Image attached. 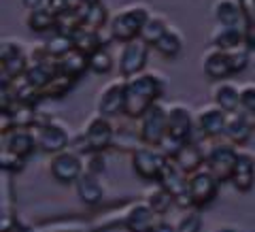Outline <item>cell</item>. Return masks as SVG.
<instances>
[{"mask_svg": "<svg viewBox=\"0 0 255 232\" xmlns=\"http://www.w3.org/2000/svg\"><path fill=\"white\" fill-rule=\"evenodd\" d=\"M166 90L164 77L155 70H140V73L126 77V109L124 115L136 119L145 111L162 98Z\"/></svg>", "mask_w": 255, "mask_h": 232, "instance_id": "6da1fadb", "label": "cell"}, {"mask_svg": "<svg viewBox=\"0 0 255 232\" xmlns=\"http://www.w3.org/2000/svg\"><path fill=\"white\" fill-rule=\"evenodd\" d=\"M149 15H151V11L147 4H142V2L126 4L124 9H119L117 13L111 15L109 30L115 41L128 43V41H132V38L140 36V30L145 26V21L149 19Z\"/></svg>", "mask_w": 255, "mask_h": 232, "instance_id": "7a4b0ae2", "label": "cell"}, {"mask_svg": "<svg viewBox=\"0 0 255 232\" xmlns=\"http://www.w3.org/2000/svg\"><path fill=\"white\" fill-rule=\"evenodd\" d=\"M32 130L36 134V143L38 149L45 154H60V151L70 147V132L60 119H51V117H43L38 113L36 124L32 126Z\"/></svg>", "mask_w": 255, "mask_h": 232, "instance_id": "3957f363", "label": "cell"}, {"mask_svg": "<svg viewBox=\"0 0 255 232\" xmlns=\"http://www.w3.org/2000/svg\"><path fill=\"white\" fill-rule=\"evenodd\" d=\"M138 119H140L138 134L142 145H159L162 139L166 137V132H168V107H164L157 100Z\"/></svg>", "mask_w": 255, "mask_h": 232, "instance_id": "277c9868", "label": "cell"}, {"mask_svg": "<svg viewBox=\"0 0 255 232\" xmlns=\"http://www.w3.org/2000/svg\"><path fill=\"white\" fill-rule=\"evenodd\" d=\"M168 160L157 145H140L132 151V169L140 179H159Z\"/></svg>", "mask_w": 255, "mask_h": 232, "instance_id": "5b68a950", "label": "cell"}, {"mask_svg": "<svg viewBox=\"0 0 255 232\" xmlns=\"http://www.w3.org/2000/svg\"><path fill=\"white\" fill-rule=\"evenodd\" d=\"M83 171H85L83 156H79L77 151H73L70 147L60 151V154H53L51 162H49L51 177L58 181V183H64V186H68V183H75L79 177H81Z\"/></svg>", "mask_w": 255, "mask_h": 232, "instance_id": "8992f818", "label": "cell"}, {"mask_svg": "<svg viewBox=\"0 0 255 232\" xmlns=\"http://www.w3.org/2000/svg\"><path fill=\"white\" fill-rule=\"evenodd\" d=\"M126 109V77L109 81L96 96V113L115 117Z\"/></svg>", "mask_w": 255, "mask_h": 232, "instance_id": "52a82bcc", "label": "cell"}, {"mask_svg": "<svg viewBox=\"0 0 255 232\" xmlns=\"http://www.w3.org/2000/svg\"><path fill=\"white\" fill-rule=\"evenodd\" d=\"M236 158H238V149L234 147V143H217L206 154V169L219 181H228L232 179Z\"/></svg>", "mask_w": 255, "mask_h": 232, "instance_id": "ba28073f", "label": "cell"}, {"mask_svg": "<svg viewBox=\"0 0 255 232\" xmlns=\"http://www.w3.org/2000/svg\"><path fill=\"white\" fill-rule=\"evenodd\" d=\"M149 47L151 45L147 41H142L140 36L122 45V53H119V73H122V77H132L140 73V70H145Z\"/></svg>", "mask_w": 255, "mask_h": 232, "instance_id": "9c48e42d", "label": "cell"}, {"mask_svg": "<svg viewBox=\"0 0 255 232\" xmlns=\"http://www.w3.org/2000/svg\"><path fill=\"white\" fill-rule=\"evenodd\" d=\"M226 122H228V111H223L215 102L200 107L196 113V128L206 139L221 137L223 130H226Z\"/></svg>", "mask_w": 255, "mask_h": 232, "instance_id": "30bf717a", "label": "cell"}, {"mask_svg": "<svg viewBox=\"0 0 255 232\" xmlns=\"http://www.w3.org/2000/svg\"><path fill=\"white\" fill-rule=\"evenodd\" d=\"M196 128V115L191 113V109L183 102H174L168 107V132L174 137L183 139L185 143L194 141Z\"/></svg>", "mask_w": 255, "mask_h": 232, "instance_id": "8fae6325", "label": "cell"}, {"mask_svg": "<svg viewBox=\"0 0 255 232\" xmlns=\"http://www.w3.org/2000/svg\"><path fill=\"white\" fill-rule=\"evenodd\" d=\"M109 119L111 117L96 113V115H92L90 119H87L85 126H83V132H85V137L90 139L94 151H105L109 147H113L115 128L111 126Z\"/></svg>", "mask_w": 255, "mask_h": 232, "instance_id": "7c38bea8", "label": "cell"}, {"mask_svg": "<svg viewBox=\"0 0 255 232\" xmlns=\"http://www.w3.org/2000/svg\"><path fill=\"white\" fill-rule=\"evenodd\" d=\"M217 188H219V179L209 169H200L189 175V192L194 196L196 207L209 205L217 196Z\"/></svg>", "mask_w": 255, "mask_h": 232, "instance_id": "4fadbf2b", "label": "cell"}, {"mask_svg": "<svg viewBox=\"0 0 255 232\" xmlns=\"http://www.w3.org/2000/svg\"><path fill=\"white\" fill-rule=\"evenodd\" d=\"M2 147L13 151L21 158H28L32 151L38 149V143H36V134L32 128H11V130L2 132Z\"/></svg>", "mask_w": 255, "mask_h": 232, "instance_id": "5bb4252c", "label": "cell"}, {"mask_svg": "<svg viewBox=\"0 0 255 232\" xmlns=\"http://www.w3.org/2000/svg\"><path fill=\"white\" fill-rule=\"evenodd\" d=\"M251 113L238 109L228 113V122H226V130H223V137H226L230 143L234 145H241V143H247L253 134V122H251Z\"/></svg>", "mask_w": 255, "mask_h": 232, "instance_id": "9a60e30c", "label": "cell"}, {"mask_svg": "<svg viewBox=\"0 0 255 232\" xmlns=\"http://www.w3.org/2000/svg\"><path fill=\"white\" fill-rule=\"evenodd\" d=\"M202 68L215 81H221V79H228L230 75H234L228 49H219V47H211L202 55Z\"/></svg>", "mask_w": 255, "mask_h": 232, "instance_id": "2e32d148", "label": "cell"}, {"mask_svg": "<svg viewBox=\"0 0 255 232\" xmlns=\"http://www.w3.org/2000/svg\"><path fill=\"white\" fill-rule=\"evenodd\" d=\"M58 73H60L58 58L49 55V58H43V60H30L23 77H26V81L30 85H34V87H38V90H43V87L49 83Z\"/></svg>", "mask_w": 255, "mask_h": 232, "instance_id": "e0dca14e", "label": "cell"}, {"mask_svg": "<svg viewBox=\"0 0 255 232\" xmlns=\"http://www.w3.org/2000/svg\"><path fill=\"white\" fill-rule=\"evenodd\" d=\"M232 183L238 192H249L255 183V158L249 151H238L234 173H232Z\"/></svg>", "mask_w": 255, "mask_h": 232, "instance_id": "ac0fdd59", "label": "cell"}, {"mask_svg": "<svg viewBox=\"0 0 255 232\" xmlns=\"http://www.w3.org/2000/svg\"><path fill=\"white\" fill-rule=\"evenodd\" d=\"M153 215H155V211L151 209L147 201H142V203H136L134 207H130V211H128L124 218V224L130 232H151L155 226Z\"/></svg>", "mask_w": 255, "mask_h": 232, "instance_id": "d6986e66", "label": "cell"}, {"mask_svg": "<svg viewBox=\"0 0 255 232\" xmlns=\"http://www.w3.org/2000/svg\"><path fill=\"white\" fill-rule=\"evenodd\" d=\"M211 11H213V17L217 23H223V26H243L245 28L241 0H215Z\"/></svg>", "mask_w": 255, "mask_h": 232, "instance_id": "ffe728a7", "label": "cell"}, {"mask_svg": "<svg viewBox=\"0 0 255 232\" xmlns=\"http://www.w3.org/2000/svg\"><path fill=\"white\" fill-rule=\"evenodd\" d=\"M75 186H77L79 198H81L85 205H98L102 201V196H105V188H102L98 175L87 171V169L81 173V177L75 181Z\"/></svg>", "mask_w": 255, "mask_h": 232, "instance_id": "44dd1931", "label": "cell"}, {"mask_svg": "<svg viewBox=\"0 0 255 232\" xmlns=\"http://www.w3.org/2000/svg\"><path fill=\"white\" fill-rule=\"evenodd\" d=\"M213 102L219 105L223 111L232 113V111L241 109V87L236 83L221 79V81L213 87Z\"/></svg>", "mask_w": 255, "mask_h": 232, "instance_id": "7402d4cb", "label": "cell"}, {"mask_svg": "<svg viewBox=\"0 0 255 232\" xmlns=\"http://www.w3.org/2000/svg\"><path fill=\"white\" fill-rule=\"evenodd\" d=\"M211 43L213 47H219V49H234V47L245 43V28L217 23L211 32Z\"/></svg>", "mask_w": 255, "mask_h": 232, "instance_id": "603a6c76", "label": "cell"}, {"mask_svg": "<svg viewBox=\"0 0 255 232\" xmlns=\"http://www.w3.org/2000/svg\"><path fill=\"white\" fill-rule=\"evenodd\" d=\"M159 186L168 190L172 196H177V194H181L183 190H187L189 177H187L185 171H181V166L174 162V160H168L166 166H164V171H162V175H159Z\"/></svg>", "mask_w": 255, "mask_h": 232, "instance_id": "cb8c5ba5", "label": "cell"}, {"mask_svg": "<svg viewBox=\"0 0 255 232\" xmlns=\"http://www.w3.org/2000/svg\"><path fill=\"white\" fill-rule=\"evenodd\" d=\"M204 160H206V151L202 149V145L198 141H189V143H185V147L179 151V156L174 158V162L181 166V171L191 175V173L202 169Z\"/></svg>", "mask_w": 255, "mask_h": 232, "instance_id": "d4e9b609", "label": "cell"}, {"mask_svg": "<svg viewBox=\"0 0 255 232\" xmlns=\"http://www.w3.org/2000/svg\"><path fill=\"white\" fill-rule=\"evenodd\" d=\"M58 68L60 73L73 77V79H79L85 70H90V60H87V53L79 51V49H70L62 55V58H58Z\"/></svg>", "mask_w": 255, "mask_h": 232, "instance_id": "484cf974", "label": "cell"}, {"mask_svg": "<svg viewBox=\"0 0 255 232\" xmlns=\"http://www.w3.org/2000/svg\"><path fill=\"white\" fill-rule=\"evenodd\" d=\"M153 49L159 53V55H164V58H177V55L183 51V36H181V32L174 28V26H168V30L164 32L162 36L157 38V43L153 45Z\"/></svg>", "mask_w": 255, "mask_h": 232, "instance_id": "4316f807", "label": "cell"}, {"mask_svg": "<svg viewBox=\"0 0 255 232\" xmlns=\"http://www.w3.org/2000/svg\"><path fill=\"white\" fill-rule=\"evenodd\" d=\"M55 15L49 6L43 4V6H38V9H32L28 11V28L32 32H49V30H55Z\"/></svg>", "mask_w": 255, "mask_h": 232, "instance_id": "83f0119b", "label": "cell"}, {"mask_svg": "<svg viewBox=\"0 0 255 232\" xmlns=\"http://www.w3.org/2000/svg\"><path fill=\"white\" fill-rule=\"evenodd\" d=\"M73 45L75 49L83 51L90 55L92 51H96L98 47H102V36H100V30H94V28H87V26H81L73 36ZM107 47V45H105Z\"/></svg>", "mask_w": 255, "mask_h": 232, "instance_id": "f1b7e54d", "label": "cell"}, {"mask_svg": "<svg viewBox=\"0 0 255 232\" xmlns=\"http://www.w3.org/2000/svg\"><path fill=\"white\" fill-rule=\"evenodd\" d=\"M168 19L164 17V15H157V13H151L149 15V19L145 21V26H142L140 30V38L142 41H147L149 45H155L157 43V38L164 34L166 30H168Z\"/></svg>", "mask_w": 255, "mask_h": 232, "instance_id": "f546056e", "label": "cell"}, {"mask_svg": "<svg viewBox=\"0 0 255 232\" xmlns=\"http://www.w3.org/2000/svg\"><path fill=\"white\" fill-rule=\"evenodd\" d=\"M75 81H77V79L64 75V73H58V75H55L51 81L41 90L43 98H62L64 94H68L70 90H73V83H75Z\"/></svg>", "mask_w": 255, "mask_h": 232, "instance_id": "4dcf8cb0", "label": "cell"}, {"mask_svg": "<svg viewBox=\"0 0 255 232\" xmlns=\"http://www.w3.org/2000/svg\"><path fill=\"white\" fill-rule=\"evenodd\" d=\"M145 201L149 203V207H151V209H153L155 213L164 215L166 211L170 209V205H174V196H172L166 188L159 186L157 190H149V192H147Z\"/></svg>", "mask_w": 255, "mask_h": 232, "instance_id": "1f68e13d", "label": "cell"}, {"mask_svg": "<svg viewBox=\"0 0 255 232\" xmlns=\"http://www.w3.org/2000/svg\"><path fill=\"white\" fill-rule=\"evenodd\" d=\"M87 60H90V70L96 75H107L109 70L113 68V55H111V51L105 45L98 47L96 51H92L87 55Z\"/></svg>", "mask_w": 255, "mask_h": 232, "instance_id": "d6a6232c", "label": "cell"}, {"mask_svg": "<svg viewBox=\"0 0 255 232\" xmlns=\"http://www.w3.org/2000/svg\"><path fill=\"white\" fill-rule=\"evenodd\" d=\"M245 17V43L249 49H255V0H241Z\"/></svg>", "mask_w": 255, "mask_h": 232, "instance_id": "836d02e7", "label": "cell"}, {"mask_svg": "<svg viewBox=\"0 0 255 232\" xmlns=\"http://www.w3.org/2000/svg\"><path fill=\"white\" fill-rule=\"evenodd\" d=\"M109 9L105 6V2H98V4H90L85 9V26L87 28H94V30H100L109 26Z\"/></svg>", "mask_w": 255, "mask_h": 232, "instance_id": "e575fe53", "label": "cell"}, {"mask_svg": "<svg viewBox=\"0 0 255 232\" xmlns=\"http://www.w3.org/2000/svg\"><path fill=\"white\" fill-rule=\"evenodd\" d=\"M200 228H202V213L198 211V207L185 209V213L177 222V232H200Z\"/></svg>", "mask_w": 255, "mask_h": 232, "instance_id": "d590c367", "label": "cell"}, {"mask_svg": "<svg viewBox=\"0 0 255 232\" xmlns=\"http://www.w3.org/2000/svg\"><path fill=\"white\" fill-rule=\"evenodd\" d=\"M45 47H47V51H49V55H53V58H62V55L73 49L75 45H73V38H70V36L55 32L49 41L45 43Z\"/></svg>", "mask_w": 255, "mask_h": 232, "instance_id": "8d00e7d4", "label": "cell"}, {"mask_svg": "<svg viewBox=\"0 0 255 232\" xmlns=\"http://www.w3.org/2000/svg\"><path fill=\"white\" fill-rule=\"evenodd\" d=\"M249 47H247V43L234 47V49H228L230 53V62H232V70L234 73H243V70L249 66Z\"/></svg>", "mask_w": 255, "mask_h": 232, "instance_id": "74e56055", "label": "cell"}, {"mask_svg": "<svg viewBox=\"0 0 255 232\" xmlns=\"http://www.w3.org/2000/svg\"><path fill=\"white\" fill-rule=\"evenodd\" d=\"M23 162H26V158L13 154L9 149L2 147V151H0V166L4 173H19L23 169Z\"/></svg>", "mask_w": 255, "mask_h": 232, "instance_id": "f35d334b", "label": "cell"}, {"mask_svg": "<svg viewBox=\"0 0 255 232\" xmlns=\"http://www.w3.org/2000/svg\"><path fill=\"white\" fill-rule=\"evenodd\" d=\"M157 147L162 149L170 160H174V158L179 156V151L185 147V141L179 139V137H174V134H170V132H166V137L162 139V143H159Z\"/></svg>", "mask_w": 255, "mask_h": 232, "instance_id": "ab89813d", "label": "cell"}, {"mask_svg": "<svg viewBox=\"0 0 255 232\" xmlns=\"http://www.w3.org/2000/svg\"><path fill=\"white\" fill-rule=\"evenodd\" d=\"M241 109L255 115V83H245L241 87Z\"/></svg>", "mask_w": 255, "mask_h": 232, "instance_id": "60d3db41", "label": "cell"}, {"mask_svg": "<svg viewBox=\"0 0 255 232\" xmlns=\"http://www.w3.org/2000/svg\"><path fill=\"white\" fill-rule=\"evenodd\" d=\"M85 169L92 171L96 175H100L102 171L107 169V162H105V156H102V151H92L90 156H85Z\"/></svg>", "mask_w": 255, "mask_h": 232, "instance_id": "b9f144b4", "label": "cell"}, {"mask_svg": "<svg viewBox=\"0 0 255 232\" xmlns=\"http://www.w3.org/2000/svg\"><path fill=\"white\" fill-rule=\"evenodd\" d=\"M151 232H177V224H170V222H157Z\"/></svg>", "mask_w": 255, "mask_h": 232, "instance_id": "7bdbcfd3", "label": "cell"}, {"mask_svg": "<svg viewBox=\"0 0 255 232\" xmlns=\"http://www.w3.org/2000/svg\"><path fill=\"white\" fill-rule=\"evenodd\" d=\"M45 2H47V0H19V4L23 6V9H28V11L38 9V6H43Z\"/></svg>", "mask_w": 255, "mask_h": 232, "instance_id": "ee69618b", "label": "cell"}, {"mask_svg": "<svg viewBox=\"0 0 255 232\" xmlns=\"http://www.w3.org/2000/svg\"><path fill=\"white\" fill-rule=\"evenodd\" d=\"M217 232H238L236 228H232V226H226V228H219Z\"/></svg>", "mask_w": 255, "mask_h": 232, "instance_id": "f6af8a7d", "label": "cell"}, {"mask_svg": "<svg viewBox=\"0 0 255 232\" xmlns=\"http://www.w3.org/2000/svg\"><path fill=\"white\" fill-rule=\"evenodd\" d=\"M81 2L90 6V4H98V2H102V0H81Z\"/></svg>", "mask_w": 255, "mask_h": 232, "instance_id": "bcb514c9", "label": "cell"}]
</instances>
